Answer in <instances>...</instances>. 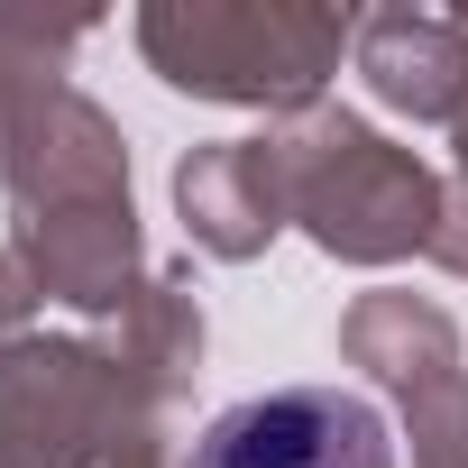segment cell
Listing matches in <instances>:
<instances>
[{
  "label": "cell",
  "instance_id": "cell-14",
  "mask_svg": "<svg viewBox=\"0 0 468 468\" xmlns=\"http://www.w3.org/2000/svg\"><path fill=\"white\" fill-rule=\"evenodd\" d=\"M10 101H19V92H0V138H10Z\"/></svg>",
  "mask_w": 468,
  "mask_h": 468
},
{
  "label": "cell",
  "instance_id": "cell-13",
  "mask_svg": "<svg viewBox=\"0 0 468 468\" xmlns=\"http://www.w3.org/2000/svg\"><path fill=\"white\" fill-rule=\"evenodd\" d=\"M111 468H165V441H156V450H129V459H111Z\"/></svg>",
  "mask_w": 468,
  "mask_h": 468
},
{
  "label": "cell",
  "instance_id": "cell-11",
  "mask_svg": "<svg viewBox=\"0 0 468 468\" xmlns=\"http://www.w3.org/2000/svg\"><path fill=\"white\" fill-rule=\"evenodd\" d=\"M431 258H441L450 276H468V184H450V202H441V239H431Z\"/></svg>",
  "mask_w": 468,
  "mask_h": 468
},
{
  "label": "cell",
  "instance_id": "cell-6",
  "mask_svg": "<svg viewBox=\"0 0 468 468\" xmlns=\"http://www.w3.org/2000/svg\"><path fill=\"white\" fill-rule=\"evenodd\" d=\"M349 65L395 120L450 129L468 111V10H367Z\"/></svg>",
  "mask_w": 468,
  "mask_h": 468
},
{
  "label": "cell",
  "instance_id": "cell-7",
  "mask_svg": "<svg viewBox=\"0 0 468 468\" xmlns=\"http://www.w3.org/2000/svg\"><path fill=\"white\" fill-rule=\"evenodd\" d=\"M202 285H193V267H156V276H138L129 285V303L92 331V349L175 422V404L193 395V377H202Z\"/></svg>",
  "mask_w": 468,
  "mask_h": 468
},
{
  "label": "cell",
  "instance_id": "cell-12",
  "mask_svg": "<svg viewBox=\"0 0 468 468\" xmlns=\"http://www.w3.org/2000/svg\"><path fill=\"white\" fill-rule=\"evenodd\" d=\"M450 165H459V184H468V111L450 120Z\"/></svg>",
  "mask_w": 468,
  "mask_h": 468
},
{
  "label": "cell",
  "instance_id": "cell-1",
  "mask_svg": "<svg viewBox=\"0 0 468 468\" xmlns=\"http://www.w3.org/2000/svg\"><path fill=\"white\" fill-rule=\"evenodd\" d=\"M156 83L220 101V111H267L303 120L322 111L340 56L358 47V10H303V0H147L129 19Z\"/></svg>",
  "mask_w": 468,
  "mask_h": 468
},
{
  "label": "cell",
  "instance_id": "cell-4",
  "mask_svg": "<svg viewBox=\"0 0 468 468\" xmlns=\"http://www.w3.org/2000/svg\"><path fill=\"white\" fill-rule=\"evenodd\" d=\"M193 468H395V431L349 386H267L193 431Z\"/></svg>",
  "mask_w": 468,
  "mask_h": 468
},
{
  "label": "cell",
  "instance_id": "cell-9",
  "mask_svg": "<svg viewBox=\"0 0 468 468\" xmlns=\"http://www.w3.org/2000/svg\"><path fill=\"white\" fill-rule=\"evenodd\" d=\"M395 413H404L413 468H468V367L413 377V386L395 395Z\"/></svg>",
  "mask_w": 468,
  "mask_h": 468
},
{
  "label": "cell",
  "instance_id": "cell-10",
  "mask_svg": "<svg viewBox=\"0 0 468 468\" xmlns=\"http://www.w3.org/2000/svg\"><path fill=\"white\" fill-rule=\"evenodd\" d=\"M37 303H47V294H37V276L19 267V249H10V239H0V340H19V322H28Z\"/></svg>",
  "mask_w": 468,
  "mask_h": 468
},
{
  "label": "cell",
  "instance_id": "cell-3",
  "mask_svg": "<svg viewBox=\"0 0 468 468\" xmlns=\"http://www.w3.org/2000/svg\"><path fill=\"white\" fill-rule=\"evenodd\" d=\"M165 413L74 331H19L0 340V450L28 468H111L129 450H156Z\"/></svg>",
  "mask_w": 468,
  "mask_h": 468
},
{
  "label": "cell",
  "instance_id": "cell-15",
  "mask_svg": "<svg viewBox=\"0 0 468 468\" xmlns=\"http://www.w3.org/2000/svg\"><path fill=\"white\" fill-rule=\"evenodd\" d=\"M0 468H28V459H10V450H0Z\"/></svg>",
  "mask_w": 468,
  "mask_h": 468
},
{
  "label": "cell",
  "instance_id": "cell-8",
  "mask_svg": "<svg viewBox=\"0 0 468 468\" xmlns=\"http://www.w3.org/2000/svg\"><path fill=\"white\" fill-rule=\"evenodd\" d=\"M340 358H349L358 377H377L386 395H404L413 377H441V367H459L468 349H459V322H450L431 294L377 285V294H358V303L340 313Z\"/></svg>",
  "mask_w": 468,
  "mask_h": 468
},
{
  "label": "cell",
  "instance_id": "cell-5",
  "mask_svg": "<svg viewBox=\"0 0 468 468\" xmlns=\"http://www.w3.org/2000/svg\"><path fill=\"white\" fill-rule=\"evenodd\" d=\"M175 211H184V239L220 267H249L276 249V229H294V165L285 138H202L175 165Z\"/></svg>",
  "mask_w": 468,
  "mask_h": 468
},
{
  "label": "cell",
  "instance_id": "cell-2",
  "mask_svg": "<svg viewBox=\"0 0 468 468\" xmlns=\"http://www.w3.org/2000/svg\"><path fill=\"white\" fill-rule=\"evenodd\" d=\"M267 129L285 138V165H294V229L322 258H340V267L431 258L450 184L413 147H395L386 129H367L340 101H322L303 120H267Z\"/></svg>",
  "mask_w": 468,
  "mask_h": 468
}]
</instances>
